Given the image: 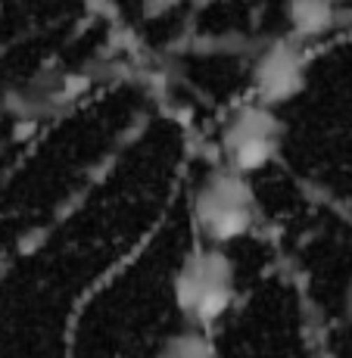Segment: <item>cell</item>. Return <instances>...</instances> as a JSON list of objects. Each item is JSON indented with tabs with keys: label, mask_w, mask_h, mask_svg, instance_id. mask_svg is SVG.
<instances>
[{
	"label": "cell",
	"mask_w": 352,
	"mask_h": 358,
	"mask_svg": "<svg viewBox=\"0 0 352 358\" xmlns=\"http://www.w3.org/2000/svg\"><path fill=\"white\" fill-rule=\"evenodd\" d=\"M178 6V0H143V16L147 19H160L165 13H171Z\"/></svg>",
	"instance_id": "7"
},
{
	"label": "cell",
	"mask_w": 352,
	"mask_h": 358,
	"mask_svg": "<svg viewBox=\"0 0 352 358\" xmlns=\"http://www.w3.org/2000/svg\"><path fill=\"white\" fill-rule=\"evenodd\" d=\"M284 143V122L278 109L265 106L259 100H246L227 113L218 131V153L222 165L253 178L268 169L281 153Z\"/></svg>",
	"instance_id": "3"
},
{
	"label": "cell",
	"mask_w": 352,
	"mask_h": 358,
	"mask_svg": "<svg viewBox=\"0 0 352 358\" xmlns=\"http://www.w3.org/2000/svg\"><path fill=\"white\" fill-rule=\"evenodd\" d=\"M306 47L309 44L290 38V34L256 47L250 69L253 100L278 109L293 97H300L302 87H306V66H309Z\"/></svg>",
	"instance_id": "4"
},
{
	"label": "cell",
	"mask_w": 352,
	"mask_h": 358,
	"mask_svg": "<svg viewBox=\"0 0 352 358\" xmlns=\"http://www.w3.org/2000/svg\"><path fill=\"white\" fill-rule=\"evenodd\" d=\"M153 358H218V349L212 343L209 330L184 327L178 334L165 336V343Z\"/></svg>",
	"instance_id": "6"
},
{
	"label": "cell",
	"mask_w": 352,
	"mask_h": 358,
	"mask_svg": "<svg viewBox=\"0 0 352 358\" xmlns=\"http://www.w3.org/2000/svg\"><path fill=\"white\" fill-rule=\"evenodd\" d=\"M190 212L197 234L206 243L227 246L246 237L256 224V190L246 175L227 169V165H218V169L206 171V178L199 181Z\"/></svg>",
	"instance_id": "2"
},
{
	"label": "cell",
	"mask_w": 352,
	"mask_h": 358,
	"mask_svg": "<svg viewBox=\"0 0 352 358\" xmlns=\"http://www.w3.org/2000/svg\"><path fill=\"white\" fill-rule=\"evenodd\" d=\"M287 25L290 38L309 44L340 25V6L337 0H287Z\"/></svg>",
	"instance_id": "5"
},
{
	"label": "cell",
	"mask_w": 352,
	"mask_h": 358,
	"mask_svg": "<svg viewBox=\"0 0 352 358\" xmlns=\"http://www.w3.org/2000/svg\"><path fill=\"white\" fill-rule=\"evenodd\" d=\"M171 296L188 327H216L237 299V268L225 246L206 243L190 250L175 271Z\"/></svg>",
	"instance_id": "1"
}]
</instances>
